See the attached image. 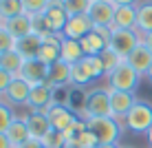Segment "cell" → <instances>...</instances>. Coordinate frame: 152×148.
<instances>
[{"instance_id":"22","label":"cell","mask_w":152,"mask_h":148,"mask_svg":"<svg viewBox=\"0 0 152 148\" xmlns=\"http://www.w3.org/2000/svg\"><path fill=\"white\" fill-rule=\"evenodd\" d=\"M42 46V38L35 33H29L24 38H18L15 40V51L24 57V60H31V57H38V51Z\"/></svg>"},{"instance_id":"37","label":"cell","mask_w":152,"mask_h":148,"mask_svg":"<svg viewBox=\"0 0 152 148\" xmlns=\"http://www.w3.org/2000/svg\"><path fill=\"white\" fill-rule=\"evenodd\" d=\"M18 148H42V144L38 139H29V141H24V144H20Z\"/></svg>"},{"instance_id":"24","label":"cell","mask_w":152,"mask_h":148,"mask_svg":"<svg viewBox=\"0 0 152 148\" xmlns=\"http://www.w3.org/2000/svg\"><path fill=\"white\" fill-rule=\"evenodd\" d=\"M137 31L141 35L152 33V0L139 2V7H137Z\"/></svg>"},{"instance_id":"36","label":"cell","mask_w":152,"mask_h":148,"mask_svg":"<svg viewBox=\"0 0 152 148\" xmlns=\"http://www.w3.org/2000/svg\"><path fill=\"white\" fill-rule=\"evenodd\" d=\"M115 7H139L141 0H110Z\"/></svg>"},{"instance_id":"3","label":"cell","mask_w":152,"mask_h":148,"mask_svg":"<svg viewBox=\"0 0 152 148\" xmlns=\"http://www.w3.org/2000/svg\"><path fill=\"white\" fill-rule=\"evenodd\" d=\"M86 124H88V130L97 137L99 144H117L126 128L124 121L115 117H93V119H86Z\"/></svg>"},{"instance_id":"38","label":"cell","mask_w":152,"mask_h":148,"mask_svg":"<svg viewBox=\"0 0 152 148\" xmlns=\"http://www.w3.org/2000/svg\"><path fill=\"white\" fill-rule=\"evenodd\" d=\"M0 148H13L11 141H9V137L4 135V133H0Z\"/></svg>"},{"instance_id":"48","label":"cell","mask_w":152,"mask_h":148,"mask_svg":"<svg viewBox=\"0 0 152 148\" xmlns=\"http://www.w3.org/2000/svg\"><path fill=\"white\" fill-rule=\"evenodd\" d=\"M0 4H2V0H0Z\"/></svg>"},{"instance_id":"33","label":"cell","mask_w":152,"mask_h":148,"mask_svg":"<svg viewBox=\"0 0 152 148\" xmlns=\"http://www.w3.org/2000/svg\"><path fill=\"white\" fill-rule=\"evenodd\" d=\"M13 49H15V38L9 33V29L2 24V27H0V55L7 53V51H13Z\"/></svg>"},{"instance_id":"12","label":"cell","mask_w":152,"mask_h":148,"mask_svg":"<svg viewBox=\"0 0 152 148\" xmlns=\"http://www.w3.org/2000/svg\"><path fill=\"white\" fill-rule=\"evenodd\" d=\"M15 77H22L31 86H35V84L46 82V77H49V66H46L44 62H40L38 57H31V60H24L22 68H20V73Z\"/></svg>"},{"instance_id":"4","label":"cell","mask_w":152,"mask_h":148,"mask_svg":"<svg viewBox=\"0 0 152 148\" xmlns=\"http://www.w3.org/2000/svg\"><path fill=\"white\" fill-rule=\"evenodd\" d=\"M124 126L134 135H145L152 126V104L148 99H137L130 113L124 117Z\"/></svg>"},{"instance_id":"47","label":"cell","mask_w":152,"mask_h":148,"mask_svg":"<svg viewBox=\"0 0 152 148\" xmlns=\"http://www.w3.org/2000/svg\"><path fill=\"white\" fill-rule=\"evenodd\" d=\"M0 27H2V20H0Z\"/></svg>"},{"instance_id":"34","label":"cell","mask_w":152,"mask_h":148,"mask_svg":"<svg viewBox=\"0 0 152 148\" xmlns=\"http://www.w3.org/2000/svg\"><path fill=\"white\" fill-rule=\"evenodd\" d=\"M75 146H80V148H97L99 141H97V137L86 128V130H84V133L75 139Z\"/></svg>"},{"instance_id":"27","label":"cell","mask_w":152,"mask_h":148,"mask_svg":"<svg viewBox=\"0 0 152 148\" xmlns=\"http://www.w3.org/2000/svg\"><path fill=\"white\" fill-rule=\"evenodd\" d=\"M40 144H42V148H64L66 146V135L62 133V130L51 128L49 133L40 139Z\"/></svg>"},{"instance_id":"31","label":"cell","mask_w":152,"mask_h":148,"mask_svg":"<svg viewBox=\"0 0 152 148\" xmlns=\"http://www.w3.org/2000/svg\"><path fill=\"white\" fill-rule=\"evenodd\" d=\"M15 119V113L9 104L0 102V133H7V128L11 126V121Z\"/></svg>"},{"instance_id":"1","label":"cell","mask_w":152,"mask_h":148,"mask_svg":"<svg viewBox=\"0 0 152 148\" xmlns=\"http://www.w3.org/2000/svg\"><path fill=\"white\" fill-rule=\"evenodd\" d=\"M102 77H106V71H104L99 55H93V57L86 55L82 62L73 64V88H86L88 91Z\"/></svg>"},{"instance_id":"11","label":"cell","mask_w":152,"mask_h":148,"mask_svg":"<svg viewBox=\"0 0 152 148\" xmlns=\"http://www.w3.org/2000/svg\"><path fill=\"white\" fill-rule=\"evenodd\" d=\"M108 93H110V115H113L115 119L124 121V117L130 113V108H132V106H134V102H137L134 93L113 91V88H108Z\"/></svg>"},{"instance_id":"29","label":"cell","mask_w":152,"mask_h":148,"mask_svg":"<svg viewBox=\"0 0 152 148\" xmlns=\"http://www.w3.org/2000/svg\"><path fill=\"white\" fill-rule=\"evenodd\" d=\"M91 2L93 0H62V7L66 9L69 15H82V13H88Z\"/></svg>"},{"instance_id":"13","label":"cell","mask_w":152,"mask_h":148,"mask_svg":"<svg viewBox=\"0 0 152 148\" xmlns=\"http://www.w3.org/2000/svg\"><path fill=\"white\" fill-rule=\"evenodd\" d=\"M88 18L95 27H104L110 29L113 24V15H115V4L110 0H102V2H91V9H88Z\"/></svg>"},{"instance_id":"43","label":"cell","mask_w":152,"mask_h":148,"mask_svg":"<svg viewBox=\"0 0 152 148\" xmlns=\"http://www.w3.org/2000/svg\"><path fill=\"white\" fill-rule=\"evenodd\" d=\"M64 148H80V146H75V144H66Z\"/></svg>"},{"instance_id":"6","label":"cell","mask_w":152,"mask_h":148,"mask_svg":"<svg viewBox=\"0 0 152 148\" xmlns=\"http://www.w3.org/2000/svg\"><path fill=\"white\" fill-rule=\"evenodd\" d=\"M141 42H143V35L137 29H110V44L108 46L126 60L134 51V46H139Z\"/></svg>"},{"instance_id":"16","label":"cell","mask_w":152,"mask_h":148,"mask_svg":"<svg viewBox=\"0 0 152 148\" xmlns=\"http://www.w3.org/2000/svg\"><path fill=\"white\" fill-rule=\"evenodd\" d=\"M24 119H27L31 139H38L40 141L42 137L51 130V121H49V117H46L44 110H29V113L24 115Z\"/></svg>"},{"instance_id":"41","label":"cell","mask_w":152,"mask_h":148,"mask_svg":"<svg viewBox=\"0 0 152 148\" xmlns=\"http://www.w3.org/2000/svg\"><path fill=\"white\" fill-rule=\"evenodd\" d=\"M97 148H121L119 144H99Z\"/></svg>"},{"instance_id":"14","label":"cell","mask_w":152,"mask_h":148,"mask_svg":"<svg viewBox=\"0 0 152 148\" xmlns=\"http://www.w3.org/2000/svg\"><path fill=\"white\" fill-rule=\"evenodd\" d=\"M93 29H95V24L91 22V18H88L86 13L69 15V22H66L62 35H64V38H71V40H82V38H86Z\"/></svg>"},{"instance_id":"45","label":"cell","mask_w":152,"mask_h":148,"mask_svg":"<svg viewBox=\"0 0 152 148\" xmlns=\"http://www.w3.org/2000/svg\"><path fill=\"white\" fill-rule=\"evenodd\" d=\"M93 2H102V0H93Z\"/></svg>"},{"instance_id":"5","label":"cell","mask_w":152,"mask_h":148,"mask_svg":"<svg viewBox=\"0 0 152 148\" xmlns=\"http://www.w3.org/2000/svg\"><path fill=\"white\" fill-rule=\"evenodd\" d=\"M141 82V75L134 71L128 62H121L115 71H110L106 75V86L113 88V91H126V93H134Z\"/></svg>"},{"instance_id":"32","label":"cell","mask_w":152,"mask_h":148,"mask_svg":"<svg viewBox=\"0 0 152 148\" xmlns=\"http://www.w3.org/2000/svg\"><path fill=\"white\" fill-rule=\"evenodd\" d=\"M51 0H22L24 4V13L29 15H38V13H44L46 7H49Z\"/></svg>"},{"instance_id":"20","label":"cell","mask_w":152,"mask_h":148,"mask_svg":"<svg viewBox=\"0 0 152 148\" xmlns=\"http://www.w3.org/2000/svg\"><path fill=\"white\" fill-rule=\"evenodd\" d=\"M2 24L9 29V33H11L15 40H18V38H24V35H29V33H33V18H31L29 13L15 15V18L7 20V22H2Z\"/></svg>"},{"instance_id":"39","label":"cell","mask_w":152,"mask_h":148,"mask_svg":"<svg viewBox=\"0 0 152 148\" xmlns=\"http://www.w3.org/2000/svg\"><path fill=\"white\" fill-rule=\"evenodd\" d=\"M143 42L148 44V49L152 51V33H148V35H143Z\"/></svg>"},{"instance_id":"2","label":"cell","mask_w":152,"mask_h":148,"mask_svg":"<svg viewBox=\"0 0 152 148\" xmlns=\"http://www.w3.org/2000/svg\"><path fill=\"white\" fill-rule=\"evenodd\" d=\"M84 119L93 117H113L110 115V93L108 86H91L86 91V104H84Z\"/></svg>"},{"instance_id":"28","label":"cell","mask_w":152,"mask_h":148,"mask_svg":"<svg viewBox=\"0 0 152 148\" xmlns=\"http://www.w3.org/2000/svg\"><path fill=\"white\" fill-rule=\"evenodd\" d=\"M99 60H102L104 71H106V75H108L110 71H115V68H117V66L124 62V57H121V55H117V53H115V51L110 49V46H108V49H104L102 53H99Z\"/></svg>"},{"instance_id":"10","label":"cell","mask_w":152,"mask_h":148,"mask_svg":"<svg viewBox=\"0 0 152 148\" xmlns=\"http://www.w3.org/2000/svg\"><path fill=\"white\" fill-rule=\"evenodd\" d=\"M46 117H49V121H51V128L66 133V130L75 124V119L80 117V115H77L71 106H64V104H53V106L46 110Z\"/></svg>"},{"instance_id":"19","label":"cell","mask_w":152,"mask_h":148,"mask_svg":"<svg viewBox=\"0 0 152 148\" xmlns=\"http://www.w3.org/2000/svg\"><path fill=\"white\" fill-rule=\"evenodd\" d=\"M110 29H137V7H115Z\"/></svg>"},{"instance_id":"25","label":"cell","mask_w":152,"mask_h":148,"mask_svg":"<svg viewBox=\"0 0 152 148\" xmlns=\"http://www.w3.org/2000/svg\"><path fill=\"white\" fill-rule=\"evenodd\" d=\"M24 64V57L18 53V51H7V53H2L0 55V66L4 68V71H9L11 75H18L20 73V68H22Z\"/></svg>"},{"instance_id":"7","label":"cell","mask_w":152,"mask_h":148,"mask_svg":"<svg viewBox=\"0 0 152 148\" xmlns=\"http://www.w3.org/2000/svg\"><path fill=\"white\" fill-rule=\"evenodd\" d=\"M53 104H55V88L51 86L49 82L35 84V86L31 88L29 104H27L29 110H44V113H46Z\"/></svg>"},{"instance_id":"30","label":"cell","mask_w":152,"mask_h":148,"mask_svg":"<svg viewBox=\"0 0 152 148\" xmlns=\"http://www.w3.org/2000/svg\"><path fill=\"white\" fill-rule=\"evenodd\" d=\"M31 18H33V33H35V35H40V38L44 40L46 35L53 33V29H51V24H49V20H46V15H44V13L31 15Z\"/></svg>"},{"instance_id":"18","label":"cell","mask_w":152,"mask_h":148,"mask_svg":"<svg viewBox=\"0 0 152 148\" xmlns=\"http://www.w3.org/2000/svg\"><path fill=\"white\" fill-rule=\"evenodd\" d=\"M44 15H46V20H49L53 33H62L64 27H66V22H69V13H66V9L62 7V0H51Z\"/></svg>"},{"instance_id":"23","label":"cell","mask_w":152,"mask_h":148,"mask_svg":"<svg viewBox=\"0 0 152 148\" xmlns=\"http://www.w3.org/2000/svg\"><path fill=\"white\" fill-rule=\"evenodd\" d=\"M84 49L80 44V40H71V38H64L62 40V62H66V64H77V62L84 60Z\"/></svg>"},{"instance_id":"40","label":"cell","mask_w":152,"mask_h":148,"mask_svg":"<svg viewBox=\"0 0 152 148\" xmlns=\"http://www.w3.org/2000/svg\"><path fill=\"white\" fill-rule=\"evenodd\" d=\"M145 141H148V148H152V126H150L148 133H145Z\"/></svg>"},{"instance_id":"35","label":"cell","mask_w":152,"mask_h":148,"mask_svg":"<svg viewBox=\"0 0 152 148\" xmlns=\"http://www.w3.org/2000/svg\"><path fill=\"white\" fill-rule=\"evenodd\" d=\"M13 77H15V75H11L9 71H4V68L0 66V95H2V93L9 88V84H11Z\"/></svg>"},{"instance_id":"42","label":"cell","mask_w":152,"mask_h":148,"mask_svg":"<svg viewBox=\"0 0 152 148\" xmlns=\"http://www.w3.org/2000/svg\"><path fill=\"white\" fill-rule=\"evenodd\" d=\"M145 77H148V80H150V84H152V66H150V71L145 73Z\"/></svg>"},{"instance_id":"46","label":"cell","mask_w":152,"mask_h":148,"mask_svg":"<svg viewBox=\"0 0 152 148\" xmlns=\"http://www.w3.org/2000/svg\"><path fill=\"white\" fill-rule=\"evenodd\" d=\"M0 102H2V95H0Z\"/></svg>"},{"instance_id":"9","label":"cell","mask_w":152,"mask_h":148,"mask_svg":"<svg viewBox=\"0 0 152 148\" xmlns=\"http://www.w3.org/2000/svg\"><path fill=\"white\" fill-rule=\"evenodd\" d=\"M31 84L27 80H22V77H13L11 84H9V88L2 93V102L9 104V106H27L29 104V95H31Z\"/></svg>"},{"instance_id":"17","label":"cell","mask_w":152,"mask_h":148,"mask_svg":"<svg viewBox=\"0 0 152 148\" xmlns=\"http://www.w3.org/2000/svg\"><path fill=\"white\" fill-rule=\"evenodd\" d=\"M126 62H128V64L132 66L141 77H143L145 73L150 71V66H152V51L148 49V44H145V42H141L139 46H134L132 53L126 57Z\"/></svg>"},{"instance_id":"21","label":"cell","mask_w":152,"mask_h":148,"mask_svg":"<svg viewBox=\"0 0 152 148\" xmlns=\"http://www.w3.org/2000/svg\"><path fill=\"white\" fill-rule=\"evenodd\" d=\"M4 135L9 137V141H11V146H13V148H18L20 144L29 141V139H31V135H29L27 119H24V117H18V115H15V119L11 121V126L7 128V133H4Z\"/></svg>"},{"instance_id":"8","label":"cell","mask_w":152,"mask_h":148,"mask_svg":"<svg viewBox=\"0 0 152 148\" xmlns=\"http://www.w3.org/2000/svg\"><path fill=\"white\" fill-rule=\"evenodd\" d=\"M82 49H84V55H99L104 49H108L110 44V29H104V27H95L86 38L80 40Z\"/></svg>"},{"instance_id":"15","label":"cell","mask_w":152,"mask_h":148,"mask_svg":"<svg viewBox=\"0 0 152 148\" xmlns=\"http://www.w3.org/2000/svg\"><path fill=\"white\" fill-rule=\"evenodd\" d=\"M46 82L53 88H69L73 86V66L66 64V62H55V64L49 66V77Z\"/></svg>"},{"instance_id":"44","label":"cell","mask_w":152,"mask_h":148,"mask_svg":"<svg viewBox=\"0 0 152 148\" xmlns=\"http://www.w3.org/2000/svg\"><path fill=\"white\" fill-rule=\"evenodd\" d=\"M121 148H132V146H121Z\"/></svg>"},{"instance_id":"26","label":"cell","mask_w":152,"mask_h":148,"mask_svg":"<svg viewBox=\"0 0 152 148\" xmlns=\"http://www.w3.org/2000/svg\"><path fill=\"white\" fill-rule=\"evenodd\" d=\"M22 13H24L22 0H2V4H0V20L2 22L15 18V15H22Z\"/></svg>"}]
</instances>
